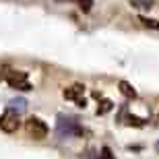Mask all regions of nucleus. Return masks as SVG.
<instances>
[{
  "mask_svg": "<svg viewBox=\"0 0 159 159\" xmlns=\"http://www.w3.org/2000/svg\"><path fill=\"white\" fill-rule=\"evenodd\" d=\"M25 128H27V134L31 139H35V141H41V139H46L50 128H48V124L43 122L41 118H35V116H31L27 122H25Z\"/></svg>",
  "mask_w": 159,
  "mask_h": 159,
  "instance_id": "f257e3e1",
  "label": "nucleus"
},
{
  "mask_svg": "<svg viewBox=\"0 0 159 159\" xmlns=\"http://www.w3.org/2000/svg\"><path fill=\"white\" fill-rule=\"evenodd\" d=\"M2 79H4L12 89H19V91H31V89H33L31 83L27 81V72H23V70H11V72H6Z\"/></svg>",
  "mask_w": 159,
  "mask_h": 159,
  "instance_id": "f03ea898",
  "label": "nucleus"
},
{
  "mask_svg": "<svg viewBox=\"0 0 159 159\" xmlns=\"http://www.w3.org/2000/svg\"><path fill=\"white\" fill-rule=\"evenodd\" d=\"M85 130L79 126L75 120L70 118H64V116H60L58 118V134L60 136H66V139H70V136H81Z\"/></svg>",
  "mask_w": 159,
  "mask_h": 159,
  "instance_id": "7ed1b4c3",
  "label": "nucleus"
},
{
  "mask_svg": "<svg viewBox=\"0 0 159 159\" xmlns=\"http://www.w3.org/2000/svg\"><path fill=\"white\" fill-rule=\"evenodd\" d=\"M21 126V118H19V112H15V110H4V114L0 116V130L2 132H15V130Z\"/></svg>",
  "mask_w": 159,
  "mask_h": 159,
  "instance_id": "20e7f679",
  "label": "nucleus"
},
{
  "mask_svg": "<svg viewBox=\"0 0 159 159\" xmlns=\"http://www.w3.org/2000/svg\"><path fill=\"white\" fill-rule=\"evenodd\" d=\"M83 93H85V85H83V83H75L72 87L64 89V97H66V99H70V101H77L79 107L87 106V101H85Z\"/></svg>",
  "mask_w": 159,
  "mask_h": 159,
  "instance_id": "39448f33",
  "label": "nucleus"
},
{
  "mask_svg": "<svg viewBox=\"0 0 159 159\" xmlns=\"http://www.w3.org/2000/svg\"><path fill=\"white\" fill-rule=\"evenodd\" d=\"M118 87H120V93H122L124 97H128V99H134V97H136V91H134V87H132L130 83L120 81V83H118Z\"/></svg>",
  "mask_w": 159,
  "mask_h": 159,
  "instance_id": "423d86ee",
  "label": "nucleus"
},
{
  "mask_svg": "<svg viewBox=\"0 0 159 159\" xmlns=\"http://www.w3.org/2000/svg\"><path fill=\"white\" fill-rule=\"evenodd\" d=\"M112 107H114V103H112L110 99H101V101H99V107H97V116H103V114H107Z\"/></svg>",
  "mask_w": 159,
  "mask_h": 159,
  "instance_id": "0eeeda50",
  "label": "nucleus"
},
{
  "mask_svg": "<svg viewBox=\"0 0 159 159\" xmlns=\"http://www.w3.org/2000/svg\"><path fill=\"white\" fill-rule=\"evenodd\" d=\"M130 4L134 6V8H141V11H149L153 6V2L151 0H130Z\"/></svg>",
  "mask_w": 159,
  "mask_h": 159,
  "instance_id": "6e6552de",
  "label": "nucleus"
},
{
  "mask_svg": "<svg viewBox=\"0 0 159 159\" xmlns=\"http://www.w3.org/2000/svg\"><path fill=\"white\" fill-rule=\"evenodd\" d=\"M139 21L143 23V27H149V29H159V21H155V19H149V17H139Z\"/></svg>",
  "mask_w": 159,
  "mask_h": 159,
  "instance_id": "1a4fd4ad",
  "label": "nucleus"
},
{
  "mask_svg": "<svg viewBox=\"0 0 159 159\" xmlns=\"http://www.w3.org/2000/svg\"><path fill=\"white\" fill-rule=\"evenodd\" d=\"M25 106H27V101H25V99H12L11 101V110H15V112H23Z\"/></svg>",
  "mask_w": 159,
  "mask_h": 159,
  "instance_id": "9d476101",
  "label": "nucleus"
},
{
  "mask_svg": "<svg viewBox=\"0 0 159 159\" xmlns=\"http://www.w3.org/2000/svg\"><path fill=\"white\" fill-rule=\"evenodd\" d=\"M77 2L83 12H91V8H93V0H77Z\"/></svg>",
  "mask_w": 159,
  "mask_h": 159,
  "instance_id": "9b49d317",
  "label": "nucleus"
},
{
  "mask_svg": "<svg viewBox=\"0 0 159 159\" xmlns=\"http://www.w3.org/2000/svg\"><path fill=\"white\" fill-rule=\"evenodd\" d=\"M126 124L128 126H145V120L136 118V116H126Z\"/></svg>",
  "mask_w": 159,
  "mask_h": 159,
  "instance_id": "f8f14e48",
  "label": "nucleus"
},
{
  "mask_svg": "<svg viewBox=\"0 0 159 159\" xmlns=\"http://www.w3.org/2000/svg\"><path fill=\"white\" fill-rule=\"evenodd\" d=\"M99 159H116V157L112 155V149H110V147H103V149H101V153H99Z\"/></svg>",
  "mask_w": 159,
  "mask_h": 159,
  "instance_id": "ddd939ff",
  "label": "nucleus"
},
{
  "mask_svg": "<svg viewBox=\"0 0 159 159\" xmlns=\"http://www.w3.org/2000/svg\"><path fill=\"white\" fill-rule=\"evenodd\" d=\"M155 151H157V153H159V141L155 143Z\"/></svg>",
  "mask_w": 159,
  "mask_h": 159,
  "instance_id": "4468645a",
  "label": "nucleus"
}]
</instances>
